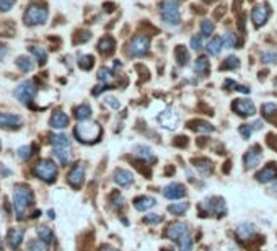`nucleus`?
Here are the masks:
<instances>
[{
    "instance_id": "nucleus-22",
    "label": "nucleus",
    "mask_w": 277,
    "mask_h": 251,
    "mask_svg": "<svg viewBox=\"0 0 277 251\" xmlns=\"http://www.w3.org/2000/svg\"><path fill=\"white\" fill-rule=\"evenodd\" d=\"M23 237H25V232L20 228H12L7 235V242H8V247L12 250H17L20 247V243L23 242Z\"/></svg>"
},
{
    "instance_id": "nucleus-10",
    "label": "nucleus",
    "mask_w": 277,
    "mask_h": 251,
    "mask_svg": "<svg viewBox=\"0 0 277 251\" xmlns=\"http://www.w3.org/2000/svg\"><path fill=\"white\" fill-rule=\"evenodd\" d=\"M165 237L173 240V242H181L183 238L189 237V227L183 222H173L168 225Z\"/></svg>"
},
{
    "instance_id": "nucleus-49",
    "label": "nucleus",
    "mask_w": 277,
    "mask_h": 251,
    "mask_svg": "<svg viewBox=\"0 0 277 251\" xmlns=\"http://www.w3.org/2000/svg\"><path fill=\"white\" fill-rule=\"evenodd\" d=\"M253 131H254L253 126H249V124H242L238 127V132L245 137V139H249L251 134H253Z\"/></svg>"
},
{
    "instance_id": "nucleus-15",
    "label": "nucleus",
    "mask_w": 277,
    "mask_h": 251,
    "mask_svg": "<svg viewBox=\"0 0 277 251\" xmlns=\"http://www.w3.org/2000/svg\"><path fill=\"white\" fill-rule=\"evenodd\" d=\"M268 18H269V10L266 5H258V7H254L253 12H251V20H253L256 28L263 27V25L268 22Z\"/></svg>"
},
{
    "instance_id": "nucleus-1",
    "label": "nucleus",
    "mask_w": 277,
    "mask_h": 251,
    "mask_svg": "<svg viewBox=\"0 0 277 251\" xmlns=\"http://www.w3.org/2000/svg\"><path fill=\"white\" fill-rule=\"evenodd\" d=\"M34 202V193L33 189L27 184H17L13 191V209L17 214V219L22 220L27 215L28 207Z\"/></svg>"
},
{
    "instance_id": "nucleus-2",
    "label": "nucleus",
    "mask_w": 277,
    "mask_h": 251,
    "mask_svg": "<svg viewBox=\"0 0 277 251\" xmlns=\"http://www.w3.org/2000/svg\"><path fill=\"white\" fill-rule=\"evenodd\" d=\"M101 126L96 122L90 121H82L79 126L75 127V137L82 143H95L100 140L101 137Z\"/></svg>"
},
{
    "instance_id": "nucleus-29",
    "label": "nucleus",
    "mask_w": 277,
    "mask_h": 251,
    "mask_svg": "<svg viewBox=\"0 0 277 251\" xmlns=\"http://www.w3.org/2000/svg\"><path fill=\"white\" fill-rule=\"evenodd\" d=\"M29 53L34 56L39 65H44L46 60H48V51L39 48V46H31V48H29Z\"/></svg>"
},
{
    "instance_id": "nucleus-63",
    "label": "nucleus",
    "mask_w": 277,
    "mask_h": 251,
    "mask_svg": "<svg viewBox=\"0 0 277 251\" xmlns=\"http://www.w3.org/2000/svg\"><path fill=\"white\" fill-rule=\"evenodd\" d=\"M0 148H2V142H0Z\"/></svg>"
},
{
    "instance_id": "nucleus-20",
    "label": "nucleus",
    "mask_w": 277,
    "mask_h": 251,
    "mask_svg": "<svg viewBox=\"0 0 277 251\" xmlns=\"http://www.w3.org/2000/svg\"><path fill=\"white\" fill-rule=\"evenodd\" d=\"M155 206H157V201L152 196H140V197L134 199V207L140 212L150 211V209L155 207Z\"/></svg>"
},
{
    "instance_id": "nucleus-46",
    "label": "nucleus",
    "mask_w": 277,
    "mask_h": 251,
    "mask_svg": "<svg viewBox=\"0 0 277 251\" xmlns=\"http://www.w3.org/2000/svg\"><path fill=\"white\" fill-rule=\"evenodd\" d=\"M163 220L162 215H158V214H148L143 217V222L148 223V225H155V223H160Z\"/></svg>"
},
{
    "instance_id": "nucleus-44",
    "label": "nucleus",
    "mask_w": 277,
    "mask_h": 251,
    "mask_svg": "<svg viewBox=\"0 0 277 251\" xmlns=\"http://www.w3.org/2000/svg\"><path fill=\"white\" fill-rule=\"evenodd\" d=\"M225 84H228V85H232V86H228V88H232V90H238V91H242V93H249L251 88L249 86H246V85H240L237 84V82H233V80H225Z\"/></svg>"
},
{
    "instance_id": "nucleus-52",
    "label": "nucleus",
    "mask_w": 277,
    "mask_h": 251,
    "mask_svg": "<svg viewBox=\"0 0 277 251\" xmlns=\"http://www.w3.org/2000/svg\"><path fill=\"white\" fill-rule=\"evenodd\" d=\"M111 202H112V206H114V207H122V206H124V199H122V196L119 193H112Z\"/></svg>"
},
{
    "instance_id": "nucleus-7",
    "label": "nucleus",
    "mask_w": 277,
    "mask_h": 251,
    "mask_svg": "<svg viewBox=\"0 0 277 251\" xmlns=\"http://www.w3.org/2000/svg\"><path fill=\"white\" fill-rule=\"evenodd\" d=\"M13 95H15V98L20 101V103L28 105L29 101L34 98V95H36V85H34V82L27 80V82H23V84H20L17 88H15Z\"/></svg>"
},
{
    "instance_id": "nucleus-5",
    "label": "nucleus",
    "mask_w": 277,
    "mask_h": 251,
    "mask_svg": "<svg viewBox=\"0 0 277 251\" xmlns=\"http://www.w3.org/2000/svg\"><path fill=\"white\" fill-rule=\"evenodd\" d=\"M48 17H49V12L44 5L31 3L28 7L27 13H25V23L29 25V27H33V25H44L48 22Z\"/></svg>"
},
{
    "instance_id": "nucleus-19",
    "label": "nucleus",
    "mask_w": 277,
    "mask_h": 251,
    "mask_svg": "<svg viewBox=\"0 0 277 251\" xmlns=\"http://www.w3.org/2000/svg\"><path fill=\"white\" fill-rule=\"evenodd\" d=\"M49 126L54 129H65L69 126V116L62 111H54V114L49 119Z\"/></svg>"
},
{
    "instance_id": "nucleus-6",
    "label": "nucleus",
    "mask_w": 277,
    "mask_h": 251,
    "mask_svg": "<svg viewBox=\"0 0 277 251\" xmlns=\"http://www.w3.org/2000/svg\"><path fill=\"white\" fill-rule=\"evenodd\" d=\"M33 171L39 179L48 181V183H53V181H55V178H57V165H55L53 160H41V162H38Z\"/></svg>"
},
{
    "instance_id": "nucleus-30",
    "label": "nucleus",
    "mask_w": 277,
    "mask_h": 251,
    "mask_svg": "<svg viewBox=\"0 0 277 251\" xmlns=\"http://www.w3.org/2000/svg\"><path fill=\"white\" fill-rule=\"evenodd\" d=\"M54 157L60 162V165H67L70 162V152L65 147H55L54 148Z\"/></svg>"
},
{
    "instance_id": "nucleus-40",
    "label": "nucleus",
    "mask_w": 277,
    "mask_h": 251,
    "mask_svg": "<svg viewBox=\"0 0 277 251\" xmlns=\"http://www.w3.org/2000/svg\"><path fill=\"white\" fill-rule=\"evenodd\" d=\"M261 111H263V116L266 119H273V116L277 111V105L276 103H264L263 108H261Z\"/></svg>"
},
{
    "instance_id": "nucleus-42",
    "label": "nucleus",
    "mask_w": 277,
    "mask_h": 251,
    "mask_svg": "<svg viewBox=\"0 0 277 251\" xmlns=\"http://www.w3.org/2000/svg\"><path fill=\"white\" fill-rule=\"evenodd\" d=\"M28 250L29 251H48V245L44 242H41V240H31V242L28 243Z\"/></svg>"
},
{
    "instance_id": "nucleus-36",
    "label": "nucleus",
    "mask_w": 277,
    "mask_h": 251,
    "mask_svg": "<svg viewBox=\"0 0 277 251\" xmlns=\"http://www.w3.org/2000/svg\"><path fill=\"white\" fill-rule=\"evenodd\" d=\"M90 116H91V108L88 105H80L79 108L75 110V117L79 121H86V119H90Z\"/></svg>"
},
{
    "instance_id": "nucleus-25",
    "label": "nucleus",
    "mask_w": 277,
    "mask_h": 251,
    "mask_svg": "<svg viewBox=\"0 0 277 251\" xmlns=\"http://www.w3.org/2000/svg\"><path fill=\"white\" fill-rule=\"evenodd\" d=\"M188 126H189V129H193V131H196V132H206V134H209V132H214L212 124H209V122L201 121V119L191 121Z\"/></svg>"
},
{
    "instance_id": "nucleus-33",
    "label": "nucleus",
    "mask_w": 277,
    "mask_h": 251,
    "mask_svg": "<svg viewBox=\"0 0 277 251\" xmlns=\"http://www.w3.org/2000/svg\"><path fill=\"white\" fill-rule=\"evenodd\" d=\"M38 237H39L41 242L51 243L54 240V233H53V230H51L49 227H46V225H41V227L38 228Z\"/></svg>"
},
{
    "instance_id": "nucleus-62",
    "label": "nucleus",
    "mask_w": 277,
    "mask_h": 251,
    "mask_svg": "<svg viewBox=\"0 0 277 251\" xmlns=\"http://www.w3.org/2000/svg\"><path fill=\"white\" fill-rule=\"evenodd\" d=\"M2 247H3V245H2V238H0V250H2Z\"/></svg>"
},
{
    "instance_id": "nucleus-50",
    "label": "nucleus",
    "mask_w": 277,
    "mask_h": 251,
    "mask_svg": "<svg viewBox=\"0 0 277 251\" xmlns=\"http://www.w3.org/2000/svg\"><path fill=\"white\" fill-rule=\"evenodd\" d=\"M15 3H17V0H0V12H8L13 8Z\"/></svg>"
},
{
    "instance_id": "nucleus-11",
    "label": "nucleus",
    "mask_w": 277,
    "mask_h": 251,
    "mask_svg": "<svg viewBox=\"0 0 277 251\" xmlns=\"http://www.w3.org/2000/svg\"><path fill=\"white\" fill-rule=\"evenodd\" d=\"M232 110L242 117H249L256 114V106L251 100H235L232 103Z\"/></svg>"
},
{
    "instance_id": "nucleus-13",
    "label": "nucleus",
    "mask_w": 277,
    "mask_h": 251,
    "mask_svg": "<svg viewBox=\"0 0 277 251\" xmlns=\"http://www.w3.org/2000/svg\"><path fill=\"white\" fill-rule=\"evenodd\" d=\"M263 158V152H261L259 145H253L248 152L245 153V165L246 168H256L261 163Z\"/></svg>"
},
{
    "instance_id": "nucleus-18",
    "label": "nucleus",
    "mask_w": 277,
    "mask_h": 251,
    "mask_svg": "<svg viewBox=\"0 0 277 251\" xmlns=\"http://www.w3.org/2000/svg\"><path fill=\"white\" fill-rule=\"evenodd\" d=\"M237 237L240 242H248L253 237H256V227L249 222H243L237 227Z\"/></svg>"
},
{
    "instance_id": "nucleus-57",
    "label": "nucleus",
    "mask_w": 277,
    "mask_h": 251,
    "mask_svg": "<svg viewBox=\"0 0 277 251\" xmlns=\"http://www.w3.org/2000/svg\"><path fill=\"white\" fill-rule=\"evenodd\" d=\"M264 124H263V121H256L254 124H253V129H256V131H259L261 127H263Z\"/></svg>"
},
{
    "instance_id": "nucleus-54",
    "label": "nucleus",
    "mask_w": 277,
    "mask_h": 251,
    "mask_svg": "<svg viewBox=\"0 0 277 251\" xmlns=\"http://www.w3.org/2000/svg\"><path fill=\"white\" fill-rule=\"evenodd\" d=\"M80 36H77V38L74 39V43H85V41H88L90 39V31H82V33H79Z\"/></svg>"
},
{
    "instance_id": "nucleus-41",
    "label": "nucleus",
    "mask_w": 277,
    "mask_h": 251,
    "mask_svg": "<svg viewBox=\"0 0 277 251\" xmlns=\"http://www.w3.org/2000/svg\"><path fill=\"white\" fill-rule=\"evenodd\" d=\"M215 31V25L210 20H204L201 22V36H210Z\"/></svg>"
},
{
    "instance_id": "nucleus-34",
    "label": "nucleus",
    "mask_w": 277,
    "mask_h": 251,
    "mask_svg": "<svg viewBox=\"0 0 277 251\" xmlns=\"http://www.w3.org/2000/svg\"><path fill=\"white\" fill-rule=\"evenodd\" d=\"M51 143L55 147L67 148L70 145V139H69V136H65V134H53L51 136Z\"/></svg>"
},
{
    "instance_id": "nucleus-58",
    "label": "nucleus",
    "mask_w": 277,
    "mask_h": 251,
    "mask_svg": "<svg viewBox=\"0 0 277 251\" xmlns=\"http://www.w3.org/2000/svg\"><path fill=\"white\" fill-rule=\"evenodd\" d=\"M100 251H117L116 248H112V247H101Z\"/></svg>"
},
{
    "instance_id": "nucleus-3",
    "label": "nucleus",
    "mask_w": 277,
    "mask_h": 251,
    "mask_svg": "<svg viewBox=\"0 0 277 251\" xmlns=\"http://www.w3.org/2000/svg\"><path fill=\"white\" fill-rule=\"evenodd\" d=\"M160 15L163 23L168 27H178L181 23V12H179V5L174 0H163L160 3Z\"/></svg>"
},
{
    "instance_id": "nucleus-45",
    "label": "nucleus",
    "mask_w": 277,
    "mask_h": 251,
    "mask_svg": "<svg viewBox=\"0 0 277 251\" xmlns=\"http://www.w3.org/2000/svg\"><path fill=\"white\" fill-rule=\"evenodd\" d=\"M193 247H194V243H193L191 235L179 242V251H193Z\"/></svg>"
},
{
    "instance_id": "nucleus-60",
    "label": "nucleus",
    "mask_w": 277,
    "mask_h": 251,
    "mask_svg": "<svg viewBox=\"0 0 277 251\" xmlns=\"http://www.w3.org/2000/svg\"><path fill=\"white\" fill-rule=\"evenodd\" d=\"M273 191H277V179H276V183H274V186H273Z\"/></svg>"
},
{
    "instance_id": "nucleus-53",
    "label": "nucleus",
    "mask_w": 277,
    "mask_h": 251,
    "mask_svg": "<svg viewBox=\"0 0 277 251\" xmlns=\"http://www.w3.org/2000/svg\"><path fill=\"white\" fill-rule=\"evenodd\" d=\"M191 48L194 51H201L202 49V36H193V38H191Z\"/></svg>"
},
{
    "instance_id": "nucleus-39",
    "label": "nucleus",
    "mask_w": 277,
    "mask_h": 251,
    "mask_svg": "<svg viewBox=\"0 0 277 251\" xmlns=\"http://www.w3.org/2000/svg\"><path fill=\"white\" fill-rule=\"evenodd\" d=\"M222 43H223L225 49H232V48H235V44H237V38H235V34H232L230 31H225L222 34Z\"/></svg>"
},
{
    "instance_id": "nucleus-12",
    "label": "nucleus",
    "mask_w": 277,
    "mask_h": 251,
    "mask_svg": "<svg viewBox=\"0 0 277 251\" xmlns=\"http://www.w3.org/2000/svg\"><path fill=\"white\" fill-rule=\"evenodd\" d=\"M23 124L22 117L12 112H0V129H18Z\"/></svg>"
},
{
    "instance_id": "nucleus-27",
    "label": "nucleus",
    "mask_w": 277,
    "mask_h": 251,
    "mask_svg": "<svg viewBox=\"0 0 277 251\" xmlns=\"http://www.w3.org/2000/svg\"><path fill=\"white\" fill-rule=\"evenodd\" d=\"M194 163H196V168L201 175L207 176L212 173V162L209 158H197V160H194Z\"/></svg>"
},
{
    "instance_id": "nucleus-16",
    "label": "nucleus",
    "mask_w": 277,
    "mask_h": 251,
    "mask_svg": "<svg viewBox=\"0 0 277 251\" xmlns=\"http://www.w3.org/2000/svg\"><path fill=\"white\" fill-rule=\"evenodd\" d=\"M163 196L166 199H181L186 196V188L183 186L181 183H171L163 189Z\"/></svg>"
},
{
    "instance_id": "nucleus-56",
    "label": "nucleus",
    "mask_w": 277,
    "mask_h": 251,
    "mask_svg": "<svg viewBox=\"0 0 277 251\" xmlns=\"http://www.w3.org/2000/svg\"><path fill=\"white\" fill-rule=\"evenodd\" d=\"M5 54H7V46H5V44H2V43H0V59H2L3 57V56Z\"/></svg>"
},
{
    "instance_id": "nucleus-24",
    "label": "nucleus",
    "mask_w": 277,
    "mask_h": 251,
    "mask_svg": "<svg viewBox=\"0 0 277 251\" xmlns=\"http://www.w3.org/2000/svg\"><path fill=\"white\" fill-rule=\"evenodd\" d=\"M194 72L199 75H207L210 72V62L206 56H201V57L196 59V62H194Z\"/></svg>"
},
{
    "instance_id": "nucleus-48",
    "label": "nucleus",
    "mask_w": 277,
    "mask_h": 251,
    "mask_svg": "<svg viewBox=\"0 0 277 251\" xmlns=\"http://www.w3.org/2000/svg\"><path fill=\"white\" fill-rule=\"evenodd\" d=\"M33 150V147H29V145H25V147H20V150H18V157L22 158V160H28L29 157H31V152Z\"/></svg>"
},
{
    "instance_id": "nucleus-4",
    "label": "nucleus",
    "mask_w": 277,
    "mask_h": 251,
    "mask_svg": "<svg viewBox=\"0 0 277 251\" xmlns=\"http://www.w3.org/2000/svg\"><path fill=\"white\" fill-rule=\"evenodd\" d=\"M199 212L202 217H209V215H217V217H223L227 212V206L222 197H207L206 201L199 204Z\"/></svg>"
},
{
    "instance_id": "nucleus-26",
    "label": "nucleus",
    "mask_w": 277,
    "mask_h": 251,
    "mask_svg": "<svg viewBox=\"0 0 277 251\" xmlns=\"http://www.w3.org/2000/svg\"><path fill=\"white\" fill-rule=\"evenodd\" d=\"M223 49V43H222V36H215V38H212L209 41L207 44V53L210 56H219L220 51Z\"/></svg>"
},
{
    "instance_id": "nucleus-59",
    "label": "nucleus",
    "mask_w": 277,
    "mask_h": 251,
    "mask_svg": "<svg viewBox=\"0 0 277 251\" xmlns=\"http://www.w3.org/2000/svg\"><path fill=\"white\" fill-rule=\"evenodd\" d=\"M49 219H55V214H54V211H49Z\"/></svg>"
},
{
    "instance_id": "nucleus-47",
    "label": "nucleus",
    "mask_w": 277,
    "mask_h": 251,
    "mask_svg": "<svg viewBox=\"0 0 277 251\" xmlns=\"http://www.w3.org/2000/svg\"><path fill=\"white\" fill-rule=\"evenodd\" d=\"M111 77H112L111 69L101 67V69L98 70V80H100V82H108V80H111Z\"/></svg>"
},
{
    "instance_id": "nucleus-38",
    "label": "nucleus",
    "mask_w": 277,
    "mask_h": 251,
    "mask_svg": "<svg viewBox=\"0 0 277 251\" xmlns=\"http://www.w3.org/2000/svg\"><path fill=\"white\" fill-rule=\"evenodd\" d=\"M240 67V59L235 57V56H230L223 60V64L220 65V69L222 70H228V69H238Z\"/></svg>"
},
{
    "instance_id": "nucleus-21",
    "label": "nucleus",
    "mask_w": 277,
    "mask_h": 251,
    "mask_svg": "<svg viewBox=\"0 0 277 251\" xmlns=\"http://www.w3.org/2000/svg\"><path fill=\"white\" fill-rule=\"evenodd\" d=\"M114 181L119 186H129V184L134 181V176L129 170H124V168H117L114 171Z\"/></svg>"
},
{
    "instance_id": "nucleus-14",
    "label": "nucleus",
    "mask_w": 277,
    "mask_h": 251,
    "mask_svg": "<svg viewBox=\"0 0 277 251\" xmlns=\"http://www.w3.org/2000/svg\"><path fill=\"white\" fill-rule=\"evenodd\" d=\"M67 179H69L70 186H74L75 189H79L82 184H83V179H85V167L82 165V163L75 165V167L70 170Z\"/></svg>"
},
{
    "instance_id": "nucleus-43",
    "label": "nucleus",
    "mask_w": 277,
    "mask_h": 251,
    "mask_svg": "<svg viewBox=\"0 0 277 251\" xmlns=\"http://www.w3.org/2000/svg\"><path fill=\"white\" fill-rule=\"evenodd\" d=\"M261 60L264 64H276L277 62V53L276 51H266V53L261 54Z\"/></svg>"
},
{
    "instance_id": "nucleus-8",
    "label": "nucleus",
    "mask_w": 277,
    "mask_h": 251,
    "mask_svg": "<svg viewBox=\"0 0 277 251\" xmlns=\"http://www.w3.org/2000/svg\"><path fill=\"white\" fill-rule=\"evenodd\" d=\"M157 122L163 127V129L173 131V129H176V127H178L179 114L173 110V108H166L165 111H162L160 114L157 116Z\"/></svg>"
},
{
    "instance_id": "nucleus-17",
    "label": "nucleus",
    "mask_w": 277,
    "mask_h": 251,
    "mask_svg": "<svg viewBox=\"0 0 277 251\" xmlns=\"http://www.w3.org/2000/svg\"><path fill=\"white\" fill-rule=\"evenodd\" d=\"M256 179H258L259 183H271V181H274V179H277V163L266 165L263 170L256 175Z\"/></svg>"
},
{
    "instance_id": "nucleus-32",
    "label": "nucleus",
    "mask_w": 277,
    "mask_h": 251,
    "mask_svg": "<svg viewBox=\"0 0 277 251\" xmlns=\"http://www.w3.org/2000/svg\"><path fill=\"white\" fill-rule=\"evenodd\" d=\"M17 67L22 70V72H31L34 67V62L27 56H20L17 57Z\"/></svg>"
},
{
    "instance_id": "nucleus-9",
    "label": "nucleus",
    "mask_w": 277,
    "mask_h": 251,
    "mask_svg": "<svg viewBox=\"0 0 277 251\" xmlns=\"http://www.w3.org/2000/svg\"><path fill=\"white\" fill-rule=\"evenodd\" d=\"M148 49H150V38H148V36H143V34L136 36L129 44V53L132 56H136V57L145 56L148 53Z\"/></svg>"
},
{
    "instance_id": "nucleus-37",
    "label": "nucleus",
    "mask_w": 277,
    "mask_h": 251,
    "mask_svg": "<svg viewBox=\"0 0 277 251\" xmlns=\"http://www.w3.org/2000/svg\"><path fill=\"white\" fill-rule=\"evenodd\" d=\"M93 65H95V57H93V56L86 54V56H80V57H79V67L82 70H90Z\"/></svg>"
},
{
    "instance_id": "nucleus-28",
    "label": "nucleus",
    "mask_w": 277,
    "mask_h": 251,
    "mask_svg": "<svg viewBox=\"0 0 277 251\" xmlns=\"http://www.w3.org/2000/svg\"><path fill=\"white\" fill-rule=\"evenodd\" d=\"M134 155L137 158H140V160H145V162H153V160H155V157H153L152 150L148 147H145V145H137Z\"/></svg>"
},
{
    "instance_id": "nucleus-35",
    "label": "nucleus",
    "mask_w": 277,
    "mask_h": 251,
    "mask_svg": "<svg viewBox=\"0 0 277 251\" xmlns=\"http://www.w3.org/2000/svg\"><path fill=\"white\" fill-rule=\"evenodd\" d=\"M188 209H189L188 202H174L168 206V212L173 215H183L184 212H188Z\"/></svg>"
},
{
    "instance_id": "nucleus-31",
    "label": "nucleus",
    "mask_w": 277,
    "mask_h": 251,
    "mask_svg": "<svg viewBox=\"0 0 277 251\" xmlns=\"http://www.w3.org/2000/svg\"><path fill=\"white\" fill-rule=\"evenodd\" d=\"M174 59L178 60L179 65H188V62H189V53L183 48V46H176V49H174Z\"/></svg>"
},
{
    "instance_id": "nucleus-61",
    "label": "nucleus",
    "mask_w": 277,
    "mask_h": 251,
    "mask_svg": "<svg viewBox=\"0 0 277 251\" xmlns=\"http://www.w3.org/2000/svg\"><path fill=\"white\" fill-rule=\"evenodd\" d=\"M162 251H173V248H163Z\"/></svg>"
},
{
    "instance_id": "nucleus-51",
    "label": "nucleus",
    "mask_w": 277,
    "mask_h": 251,
    "mask_svg": "<svg viewBox=\"0 0 277 251\" xmlns=\"http://www.w3.org/2000/svg\"><path fill=\"white\" fill-rule=\"evenodd\" d=\"M105 103H106L108 106H111L112 110H119V108H121V101L117 100V98H114V96H106V98H105Z\"/></svg>"
},
{
    "instance_id": "nucleus-55",
    "label": "nucleus",
    "mask_w": 277,
    "mask_h": 251,
    "mask_svg": "<svg viewBox=\"0 0 277 251\" xmlns=\"http://www.w3.org/2000/svg\"><path fill=\"white\" fill-rule=\"evenodd\" d=\"M173 143H174V145H178V147H186L188 145V137L179 136V137H176V140H174Z\"/></svg>"
},
{
    "instance_id": "nucleus-23",
    "label": "nucleus",
    "mask_w": 277,
    "mask_h": 251,
    "mask_svg": "<svg viewBox=\"0 0 277 251\" xmlns=\"http://www.w3.org/2000/svg\"><path fill=\"white\" fill-rule=\"evenodd\" d=\"M114 49H116V41L111 38V36H105V38H101L100 39V43H98V51L101 54H105V56H110L114 53Z\"/></svg>"
}]
</instances>
